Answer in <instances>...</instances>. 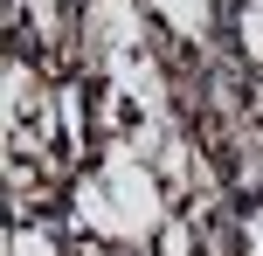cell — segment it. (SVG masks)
Instances as JSON below:
<instances>
[{
  "instance_id": "obj_1",
  "label": "cell",
  "mask_w": 263,
  "mask_h": 256,
  "mask_svg": "<svg viewBox=\"0 0 263 256\" xmlns=\"http://www.w3.org/2000/svg\"><path fill=\"white\" fill-rule=\"evenodd\" d=\"M104 201H111V215H118V235H153L159 229V187H153V173H145V160L132 146H111Z\"/></svg>"
},
{
  "instance_id": "obj_2",
  "label": "cell",
  "mask_w": 263,
  "mask_h": 256,
  "mask_svg": "<svg viewBox=\"0 0 263 256\" xmlns=\"http://www.w3.org/2000/svg\"><path fill=\"white\" fill-rule=\"evenodd\" d=\"M159 14H166L180 35H208V0H159Z\"/></svg>"
},
{
  "instance_id": "obj_3",
  "label": "cell",
  "mask_w": 263,
  "mask_h": 256,
  "mask_svg": "<svg viewBox=\"0 0 263 256\" xmlns=\"http://www.w3.org/2000/svg\"><path fill=\"white\" fill-rule=\"evenodd\" d=\"M242 49L263 55V0H250V21H242Z\"/></svg>"
},
{
  "instance_id": "obj_4",
  "label": "cell",
  "mask_w": 263,
  "mask_h": 256,
  "mask_svg": "<svg viewBox=\"0 0 263 256\" xmlns=\"http://www.w3.org/2000/svg\"><path fill=\"white\" fill-rule=\"evenodd\" d=\"M7 256H55V243H42V235H14Z\"/></svg>"
}]
</instances>
